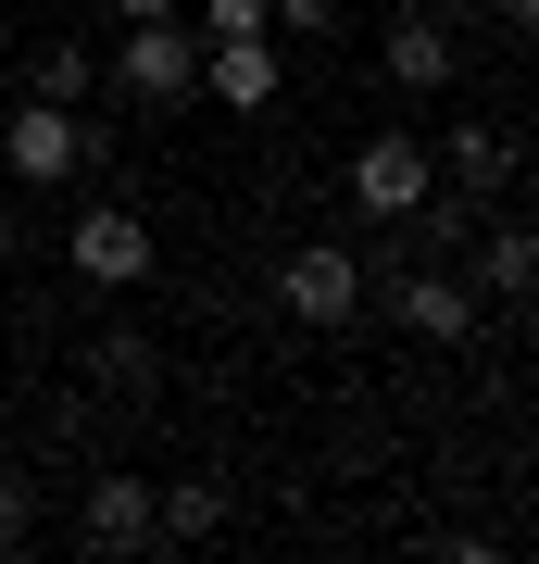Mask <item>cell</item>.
I'll list each match as a JSON object with an SVG mask.
<instances>
[{"label": "cell", "instance_id": "ac0fdd59", "mask_svg": "<svg viewBox=\"0 0 539 564\" xmlns=\"http://www.w3.org/2000/svg\"><path fill=\"white\" fill-rule=\"evenodd\" d=\"M114 13H126V25H163V13H176V0H114Z\"/></svg>", "mask_w": 539, "mask_h": 564}, {"label": "cell", "instance_id": "9a60e30c", "mask_svg": "<svg viewBox=\"0 0 539 564\" xmlns=\"http://www.w3.org/2000/svg\"><path fill=\"white\" fill-rule=\"evenodd\" d=\"M25 540H39V489L0 477V552H25Z\"/></svg>", "mask_w": 539, "mask_h": 564}, {"label": "cell", "instance_id": "ba28073f", "mask_svg": "<svg viewBox=\"0 0 539 564\" xmlns=\"http://www.w3.org/2000/svg\"><path fill=\"white\" fill-rule=\"evenodd\" d=\"M76 552H151V477H88Z\"/></svg>", "mask_w": 539, "mask_h": 564}, {"label": "cell", "instance_id": "e0dca14e", "mask_svg": "<svg viewBox=\"0 0 539 564\" xmlns=\"http://www.w3.org/2000/svg\"><path fill=\"white\" fill-rule=\"evenodd\" d=\"M263 25H289V39H326V25H339V0H263Z\"/></svg>", "mask_w": 539, "mask_h": 564}, {"label": "cell", "instance_id": "52a82bcc", "mask_svg": "<svg viewBox=\"0 0 539 564\" xmlns=\"http://www.w3.org/2000/svg\"><path fill=\"white\" fill-rule=\"evenodd\" d=\"M277 39H201V101H226V113H263L277 101Z\"/></svg>", "mask_w": 539, "mask_h": 564}, {"label": "cell", "instance_id": "9c48e42d", "mask_svg": "<svg viewBox=\"0 0 539 564\" xmlns=\"http://www.w3.org/2000/svg\"><path fill=\"white\" fill-rule=\"evenodd\" d=\"M389 314L452 351V339H477V276H389Z\"/></svg>", "mask_w": 539, "mask_h": 564}, {"label": "cell", "instance_id": "2e32d148", "mask_svg": "<svg viewBox=\"0 0 539 564\" xmlns=\"http://www.w3.org/2000/svg\"><path fill=\"white\" fill-rule=\"evenodd\" d=\"M201 39H263V0H201Z\"/></svg>", "mask_w": 539, "mask_h": 564}, {"label": "cell", "instance_id": "d6986e66", "mask_svg": "<svg viewBox=\"0 0 539 564\" xmlns=\"http://www.w3.org/2000/svg\"><path fill=\"white\" fill-rule=\"evenodd\" d=\"M0 263H13V214H0Z\"/></svg>", "mask_w": 539, "mask_h": 564}, {"label": "cell", "instance_id": "7a4b0ae2", "mask_svg": "<svg viewBox=\"0 0 539 564\" xmlns=\"http://www.w3.org/2000/svg\"><path fill=\"white\" fill-rule=\"evenodd\" d=\"M88 163H100V126L63 113V101H25L0 126V176H25V188H63V176H88Z\"/></svg>", "mask_w": 539, "mask_h": 564}, {"label": "cell", "instance_id": "8fae6325", "mask_svg": "<svg viewBox=\"0 0 539 564\" xmlns=\"http://www.w3.org/2000/svg\"><path fill=\"white\" fill-rule=\"evenodd\" d=\"M214 527H226L214 477H151V540H214Z\"/></svg>", "mask_w": 539, "mask_h": 564}, {"label": "cell", "instance_id": "5b68a950", "mask_svg": "<svg viewBox=\"0 0 539 564\" xmlns=\"http://www.w3.org/2000/svg\"><path fill=\"white\" fill-rule=\"evenodd\" d=\"M427 176H440V163L401 139V126H377V139L352 151V202H364V226H401V214L427 202Z\"/></svg>", "mask_w": 539, "mask_h": 564}, {"label": "cell", "instance_id": "6da1fadb", "mask_svg": "<svg viewBox=\"0 0 539 564\" xmlns=\"http://www.w3.org/2000/svg\"><path fill=\"white\" fill-rule=\"evenodd\" d=\"M114 88H126L139 113H188V101H201V39H188L176 13H163V25H126V51H114Z\"/></svg>", "mask_w": 539, "mask_h": 564}, {"label": "cell", "instance_id": "5bb4252c", "mask_svg": "<svg viewBox=\"0 0 539 564\" xmlns=\"http://www.w3.org/2000/svg\"><path fill=\"white\" fill-rule=\"evenodd\" d=\"M88 377L114 389V402H139V389L163 377V351H151V339H100V351H88Z\"/></svg>", "mask_w": 539, "mask_h": 564}, {"label": "cell", "instance_id": "4fadbf2b", "mask_svg": "<svg viewBox=\"0 0 539 564\" xmlns=\"http://www.w3.org/2000/svg\"><path fill=\"white\" fill-rule=\"evenodd\" d=\"M88 88H100V63H88L76 39H63V51H39V63H25V101H63V113H76V101H88Z\"/></svg>", "mask_w": 539, "mask_h": 564}, {"label": "cell", "instance_id": "3957f363", "mask_svg": "<svg viewBox=\"0 0 539 564\" xmlns=\"http://www.w3.org/2000/svg\"><path fill=\"white\" fill-rule=\"evenodd\" d=\"M63 276H88V289H139V276H151V214H139V202H88L76 239H63Z\"/></svg>", "mask_w": 539, "mask_h": 564}, {"label": "cell", "instance_id": "30bf717a", "mask_svg": "<svg viewBox=\"0 0 539 564\" xmlns=\"http://www.w3.org/2000/svg\"><path fill=\"white\" fill-rule=\"evenodd\" d=\"M427 163H440L452 188H477V202H489V188H515V126H477V113H464V126H452V139L427 151Z\"/></svg>", "mask_w": 539, "mask_h": 564}, {"label": "cell", "instance_id": "8992f818", "mask_svg": "<svg viewBox=\"0 0 539 564\" xmlns=\"http://www.w3.org/2000/svg\"><path fill=\"white\" fill-rule=\"evenodd\" d=\"M377 63H389V88H414V101H427V88L464 76V39H452V13H427V0H414V13H389Z\"/></svg>", "mask_w": 539, "mask_h": 564}, {"label": "cell", "instance_id": "7c38bea8", "mask_svg": "<svg viewBox=\"0 0 539 564\" xmlns=\"http://www.w3.org/2000/svg\"><path fill=\"white\" fill-rule=\"evenodd\" d=\"M477 289H502V302L539 289V239H527V226H489V239H477Z\"/></svg>", "mask_w": 539, "mask_h": 564}, {"label": "cell", "instance_id": "277c9868", "mask_svg": "<svg viewBox=\"0 0 539 564\" xmlns=\"http://www.w3.org/2000/svg\"><path fill=\"white\" fill-rule=\"evenodd\" d=\"M277 302H289L301 326H352V314H364V251H352V239H301V251L277 263Z\"/></svg>", "mask_w": 539, "mask_h": 564}]
</instances>
